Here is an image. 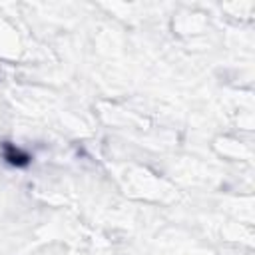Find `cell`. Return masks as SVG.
I'll return each mask as SVG.
<instances>
[{"label": "cell", "mask_w": 255, "mask_h": 255, "mask_svg": "<svg viewBox=\"0 0 255 255\" xmlns=\"http://www.w3.org/2000/svg\"><path fill=\"white\" fill-rule=\"evenodd\" d=\"M6 157H8V161L10 163H16V165H24V163H28V155H24V153H20L18 149H14V147H6Z\"/></svg>", "instance_id": "cell-1"}]
</instances>
